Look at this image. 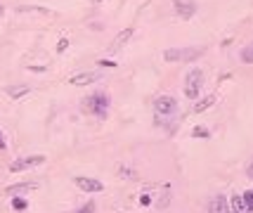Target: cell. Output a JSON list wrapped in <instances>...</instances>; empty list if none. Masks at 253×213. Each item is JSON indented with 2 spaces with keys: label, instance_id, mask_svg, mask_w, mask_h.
Listing matches in <instances>:
<instances>
[{
  "label": "cell",
  "instance_id": "11",
  "mask_svg": "<svg viewBox=\"0 0 253 213\" xmlns=\"http://www.w3.org/2000/svg\"><path fill=\"white\" fill-rule=\"evenodd\" d=\"M213 105H215V95H208L206 100H201V102H197V105H194V111H197V114H201V111H206L208 106H213Z\"/></svg>",
  "mask_w": 253,
  "mask_h": 213
},
{
  "label": "cell",
  "instance_id": "24",
  "mask_svg": "<svg viewBox=\"0 0 253 213\" xmlns=\"http://www.w3.org/2000/svg\"><path fill=\"white\" fill-rule=\"evenodd\" d=\"M2 12H5V10H2V5H0V14H2Z\"/></svg>",
  "mask_w": 253,
  "mask_h": 213
},
{
  "label": "cell",
  "instance_id": "12",
  "mask_svg": "<svg viewBox=\"0 0 253 213\" xmlns=\"http://www.w3.org/2000/svg\"><path fill=\"white\" fill-rule=\"evenodd\" d=\"M232 211L234 213H249L246 204H244V197H239V194H234V197H232Z\"/></svg>",
  "mask_w": 253,
  "mask_h": 213
},
{
  "label": "cell",
  "instance_id": "9",
  "mask_svg": "<svg viewBox=\"0 0 253 213\" xmlns=\"http://www.w3.org/2000/svg\"><path fill=\"white\" fill-rule=\"evenodd\" d=\"M97 79H100L97 74L85 71V74H76V76H71V79H69V83H71V85H90V83H95Z\"/></svg>",
  "mask_w": 253,
  "mask_h": 213
},
{
  "label": "cell",
  "instance_id": "3",
  "mask_svg": "<svg viewBox=\"0 0 253 213\" xmlns=\"http://www.w3.org/2000/svg\"><path fill=\"white\" fill-rule=\"evenodd\" d=\"M201 85H203V71L201 69H192L185 76V95L189 100H197L201 93Z\"/></svg>",
  "mask_w": 253,
  "mask_h": 213
},
{
  "label": "cell",
  "instance_id": "23",
  "mask_svg": "<svg viewBox=\"0 0 253 213\" xmlns=\"http://www.w3.org/2000/svg\"><path fill=\"white\" fill-rule=\"evenodd\" d=\"M249 175H251V178H253V166H251V168H249Z\"/></svg>",
  "mask_w": 253,
  "mask_h": 213
},
{
  "label": "cell",
  "instance_id": "14",
  "mask_svg": "<svg viewBox=\"0 0 253 213\" xmlns=\"http://www.w3.org/2000/svg\"><path fill=\"white\" fill-rule=\"evenodd\" d=\"M130 36H133V28H126V31H121L119 38H116V43H114V50H116V48H121V45H123L126 40L130 38Z\"/></svg>",
  "mask_w": 253,
  "mask_h": 213
},
{
  "label": "cell",
  "instance_id": "10",
  "mask_svg": "<svg viewBox=\"0 0 253 213\" xmlns=\"http://www.w3.org/2000/svg\"><path fill=\"white\" fill-rule=\"evenodd\" d=\"M28 93H31L28 85H10V88H5V95L12 97V100H19V97H24V95H28Z\"/></svg>",
  "mask_w": 253,
  "mask_h": 213
},
{
  "label": "cell",
  "instance_id": "19",
  "mask_svg": "<svg viewBox=\"0 0 253 213\" xmlns=\"http://www.w3.org/2000/svg\"><path fill=\"white\" fill-rule=\"evenodd\" d=\"M19 12H40V14H48V10L45 7H19Z\"/></svg>",
  "mask_w": 253,
  "mask_h": 213
},
{
  "label": "cell",
  "instance_id": "18",
  "mask_svg": "<svg viewBox=\"0 0 253 213\" xmlns=\"http://www.w3.org/2000/svg\"><path fill=\"white\" fill-rule=\"evenodd\" d=\"M192 135H194V137H208V131H206V128H201V126H197V128H194V131H192Z\"/></svg>",
  "mask_w": 253,
  "mask_h": 213
},
{
  "label": "cell",
  "instance_id": "13",
  "mask_svg": "<svg viewBox=\"0 0 253 213\" xmlns=\"http://www.w3.org/2000/svg\"><path fill=\"white\" fill-rule=\"evenodd\" d=\"M241 62H244V64H253V43L251 45H246V48H244V50H241Z\"/></svg>",
  "mask_w": 253,
  "mask_h": 213
},
{
  "label": "cell",
  "instance_id": "2",
  "mask_svg": "<svg viewBox=\"0 0 253 213\" xmlns=\"http://www.w3.org/2000/svg\"><path fill=\"white\" fill-rule=\"evenodd\" d=\"M85 109H90V114L104 119L109 114V95L107 93H95L85 100Z\"/></svg>",
  "mask_w": 253,
  "mask_h": 213
},
{
  "label": "cell",
  "instance_id": "4",
  "mask_svg": "<svg viewBox=\"0 0 253 213\" xmlns=\"http://www.w3.org/2000/svg\"><path fill=\"white\" fill-rule=\"evenodd\" d=\"M154 109H156V114L159 116H173L175 109H177V102H175V97H171V95H161L159 100L154 102Z\"/></svg>",
  "mask_w": 253,
  "mask_h": 213
},
{
  "label": "cell",
  "instance_id": "17",
  "mask_svg": "<svg viewBox=\"0 0 253 213\" xmlns=\"http://www.w3.org/2000/svg\"><path fill=\"white\" fill-rule=\"evenodd\" d=\"M244 204H246L249 211H253V189H249V192L244 194Z\"/></svg>",
  "mask_w": 253,
  "mask_h": 213
},
{
  "label": "cell",
  "instance_id": "20",
  "mask_svg": "<svg viewBox=\"0 0 253 213\" xmlns=\"http://www.w3.org/2000/svg\"><path fill=\"white\" fill-rule=\"evenodd\" d=\"M95 211V204H93V201H90V204H85V206H80V209H78V211H76V213H93Z\"/></svg>",
  "mask_w": 253,
  "mask_h": 213
},
{
  "label": "cell",
  "instance_id": "16",
  "mask_svg": "<svg viewBox=\"0 0 253 213\" xmlns=\"http://www.w3.org/2000/svg\"><path fill=\"white\" fill-rule=\"evenodd\" d=\"M12 206H14V211H24V209H26V201L22 199V197H14Z\"/></svg>",
  "mask_w": 253,
  "mask_h": 213
},
{
  "label": "cell",
  "instance_id": "7",
  "mask_svg": "<svg viewBox=\"0 0 253 213\" xmlns=\"http://www.w3.org/2000/svg\"><path fill=\"white\" fill-rule=\"evenodd\" d=\"M74 183H76V187L83 189V192H102V189H104V185H102L100 180H95V178H76Z\"/></svg>",
  "mask_w": 253,
  "mask_h": 213
},
{
  "label": "cell",
  "instance_id": "1",
  "mask_svg": "<svg viewBox=\"0 0 253 213\" xmlns=\"http://www.w3.org/2000/svg\"><path fill=\"white\" fill-rule=\"evenodd\" d=\"M203 54V48H168L163 50V59L166 62H192Z\"/></svg>",
  "mask_w": 253,
  "mask_h": 213
},
{
  "label": "cell",
  "instance_id": "22",
  "mask_svg": "<svg viewBox=\"0 0 253 213\" xmlns=\"http://www.w3.org/2000/svg\"><path fill=\"white\" fill-rule=\"evenodd\" d=\"M5 147H7V142H5V137L0 135V149H5Z\"/></svg>",
  "mask_w": 253,
  "mask_h": 213
},
{
  "label": "cell",
  "instance_id": "8",
  "mask_svg": "<svg viewBox=\"0 0 253 213\" xmlns=\"http://www.w3.org/2000/svg\"><path fill=\"white\" fill-rule=\"evenodd\" d=\"M229 211H232V209H229V201H227L223 194L213 197L211 204H208V213H229Z\"/></svg>",
  "mask_w": 253,
  "mask_h": 213
},
{
  "label": "cell",
  "instance_id": "15",
  "mask_svg": "<svg viewBox=\"0 0 253 213\" xmlns=\"http://www.w3.org/2000/svg\"><path fill=\"white\" fill-rule=\"evenodd\" d=\"M28 189H33V185H14V187H7V192H10V194H19V192H28Z\"/></svg>",
  "mask_w": 253,
  "mask_h": 213
},
{
  "label": "cell",
  "instance_id": "21",
  "mask_svg": "<svg viewBox=\"0 0 253 213\" xmlns=\"http://www.w3.org/2000/svg\"><path fill=\"white\" fill-rule=\"evenodd\" d=\"M67 48H69V40L67 38H62L59 43H57V53H64Z\"/></svg>",
  "mask_w": 253,
  "mask_h": 213
},
{
  "label": "cell",
  "instance_id": "5",
  "mask_svg": "<svg viewBox=\"0 0 253 213\" xmlns=\"http://www.w3.org/2000/svg\"><path fill=\"white\" fill-rule=\"evenodd\" d=\"M45 161V157H22V159L12 161V166H10V171L12 173H22V171H26V168H33V166H40Z\"/></svg>",
  "mask_w": 253,
  "mask_h": 213
},
{
  "label": "cell",
  "instance_id": "6",
  "mask_svg": "<svg viewBox=\"0 0 253 213\" xmlns=\"http://www.w3.org/2000/svg\"><path fill=\"white\" fill-rule=\"evenodd\" d=\"M173 7L175 14L182 19H192L197 14V2H192V0H173Z\"/></svg>",
  "mask_w": 253,
  "mask_h": 213
}]
</instances>
